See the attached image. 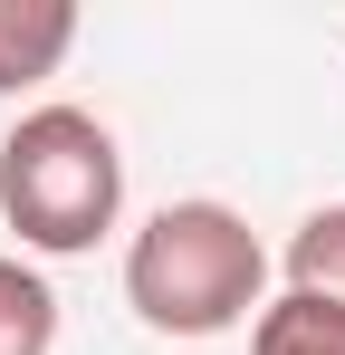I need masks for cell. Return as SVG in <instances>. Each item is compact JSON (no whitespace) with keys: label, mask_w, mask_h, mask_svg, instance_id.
I'll list each match as a JSON object with an SVG mask.
<instances>
[{"label":"cell","mask_w":345,"mask_h":355,"mask_svg":"<svg viewBox=\"0 0 345 355\" xmlns=\"http://www.w3.org/2000/svg\"><path fill=\"white\" fill-rule=\"evenodd\" d=\"M57 346V288L0 250V355H48Z\"/></svg>","instance_id":"5"},{"label":"cell","mask_w":345,"mask_h":355,"mask_svg":"<svg viewBox=\"0 0 345 355\" xmlns=\"http://www.w3.org/2000/svg\"><path fill=\"white\" fill-rule=\"evenodd\" d=\"M249 355H345V317L317 297H269L249 317Z\"/></svg>","instance_id":"6"},{"label":"cell","mask_w":345,"mask_h":355,"mask_svg":"<svg viewBox=\"0 0 345 355\" xmlns=\"http://www.w3.org/2000/svg\"><path fill=\"white\" fill-rule=\"evenodd\" d=\"M269 250L230 202H163L144 231L125 240V307L154 336H230L259 317Z\"/></svg>","instance_id":"1"},{"label":"cell","mask_w":345,"mask_h":355,"mask_svg":"<svg viewBox=\"0 0 345 355\" xmlns=\"http://www.w3.org/2000/svg\"><path fill=\"white\" fill-rule=\"evenodd\" d=\"M288 297H317V307L345 317V202L307 211L288 231Z\"/></svg>","instance_id":"4"},{"label":"cell","mask_w":345,"mask_h":355,"mask_svg":"<svg viewBox=\"0 0 345 355\" xmlns=\"http://www.w3.org/2000/svg\"><path fill=\"white\" fill-rule=\"evenodd\" d=\"M125 211V154L115 125L87 106H29L0 135V221L19 231V250L77 259L96 250Z\"/></svg>","instance_id":"2"},{"label":"cell","mask_w":345,"mask_h":355,"mask_svg":"<svg viewBox=\"0 0 345 355\" xmlns=\"http://www.w3.org/2000/svg\"><path fill=\"white\" fill-rule=\"evenodd\" d=\"M77 49V0H0V96L57 77Z\"/></svg>","instance_id":"3"}]
</instances>
